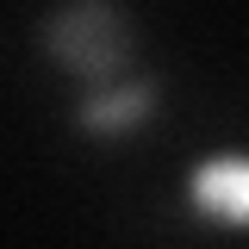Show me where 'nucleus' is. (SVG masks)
Here are the masks:
<instances>
[{"instance_id": "obj_1", "label": "nucleus", "mask_w": 249, "mask_h": 249, "mask_svg": "<svg viewBox=\"0 0 249 249\" xmlns=\"http://www.w3.org/2000/svg\"><path fill=\"white\" fill-rule=\"evenodd\" d=\"M37 37H44V50L69 75H81L93 88H106L124 62H131V19H124L112 0H62L56 13L44 19Z\"/></svg>"}, {"instance_id": "obj_2", "label": "nucleus", "mask_w": 249, "mask_h": 249, "mask_svg": "<svg viewBox=\"0 0 249 249\" xmlns=\"http://www.w3.org/2000/svg\"><path fill=\"white\" fill-rule=\"evenodd\" d=\"M156 112V81H131V88H93L81 100V131H100V137H124Z\"/></svg>"}, {"instance_id": "obj_3", "label": "nucleus", "mask_w": 249, "mask_h": 249, "mask_svg": "<svg viewBox=\"0 0 249 249\" xmlns=\"http://www.w3.org/2000/svg\"><path fill=\"white\" fill-rule=\"evenodd\" d=\"M193 199L199 212L224 218V224H249V162L243 156H218L193 175Z\"/></svg>"}]
</instances>
